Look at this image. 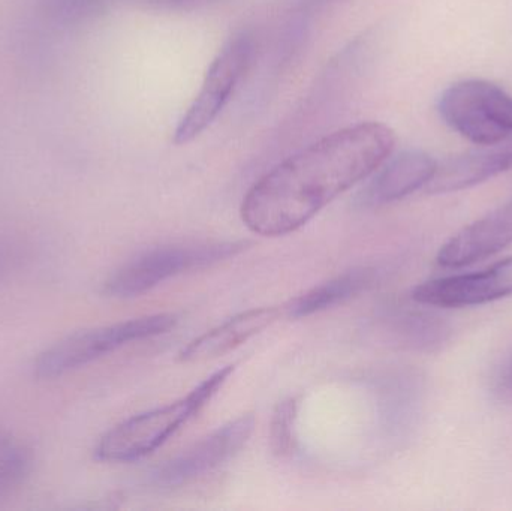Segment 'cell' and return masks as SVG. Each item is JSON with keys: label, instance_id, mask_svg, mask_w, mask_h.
<instances>
[{"label": "cell", "instance_id": "6da1fadb", "mask_svg": "<svg viewBox=\"0 0 512 511\" xmlns=\"http://www.w3.org/2000/svg\"><path fill=\"white\" fill-rule=\"evenodd\" d=\"M396 134L379 122L340 129L289 156L258 180L242 204L249 230L286 236L325 206L375 173L393 152Z\"/></svg>", "mask_w": 512, "mask_h": 511}, {"label": "cell", "instance_id": "7a4b0ae2", "mask_svg": "<svg viewBox=\"0 0 512 511\" xmlns=\"http://www.w3.org/2000/svg\"><path fill=\"white\" fill-rule=\"evenodd\" d=\"M233 372L234 366H225L179 401L137 414L114 426L96 444L95 458L110 464H125L152 455L215 398Z\"/></svg>", "mask_w": 512, "mask_h": 511}, {"label": "cell", "instance_id": "3957f363", "mask_svg": "<svg viewBox=\"0 0 512 511\" xmlns=\"http://www.w3.org/2000/svg\"><path fill=\"white\" fill-rule=\"evenodd\" d=\"M251 246L246 240L161 246L123 264L105 281L104 293L113 299H134L182 273L206 269L237 257Z\"/></svg>", "mask_w": 512, "mask_h": 511}, {"label": "cell", "instance_id": "277c9868", "mask_svg": "<svg viewBox=\"0 0 512 511\" xmlns=\"http://www.w3.org/2000/svg\"><path fill=\"white\" fill-rule=\"evenodd\" d=\"M179 323L176 314L134 318L110 326L75 332L45 348L35 360L36 377L51 380L83 368L131 342L144 341L170 332Z\"/></svg>", "mask_w": 512, "mask_h": 511}, {"label": "cell", "instance_id": "5b68a950", "mask_svg": "<svg viewBox=\"0 0 512 511\" xmlns=\"http://www.w3.org/2000/svg\"><path fill=\"white\" fill-rule=\"evenodd\" d=\"M442 120L477 146H495L512 137V96L486 80L451 84L438 102Z\"/></svg>", "mask_w": 512, "mask_h": 511}, {"label": "cell", "instance_id": "8992f818", "mask_svg": "<svg viewBox=\"0 0 512 511\" xmlns=\"http://www.w3.org/2000/svg\"><path fill=\"white\" fill-rule=\"evenodd\" d=\"M251 54V41L245 36L234 38L222 48L207 71L200 93L180 119L174 132V143L179 146L191 143L215 122L245 74Z\"/></svg>", "mask_w": 512, "mask_h": 511}, {"label": "cell", "instance_id": "52a82bcc", "mask_svg": "<svg viewBox=\"0 0 512 511\" xmlns=\"http://www.w3.org/2000/svg\"><path fill=\"white\" fill-rule=\"evenodd\" d=\"M254 414H245L189 447L171 461L156 468L152 482L159 489H177L212 473L233 459L251 438Z\"/></svg>", "mask_w": 512, "mask_h": 511}, {"label": "cell", "instance_id": "ba28073f", "mask_svg": "<svg viewBox=\"0 0 512 511\" xmlns=\"http://www.w3.org/2000/svg\"><path fill=\"white\" fill-rule=\"evenodd\" d=\"M512 296V257L486 270L445 276L423 282L412 290L418 305L459 309L486 305Z\"/></svg>", "mask_w": 512, "mask_h": 511}, {"label": "cell", "instance_id": "9c48e42d", "mask_svg": "<svg viewBox=\"0 0 512 511\" xmlns=\"http://www.w3.org/2000/svg\"><path fill=\"white\" fill-rule=\"evenodd\" d=\"M512 245V198L454 234L439 249V266L460 269Z\"/></svg>", "mask_w": 512, "mask_h": 511}, {"label": "cell", "instance_id": "30bf717a", "mask_svg": "<svg viewBox=\"0 0 512 511\" xmlns=\"http://www.w3.org/2000/svg\"><path fill=\"white\" fill-rule=\"evenodd\" d=\"M378 329L393 347L420 353L441 350L453 335L441 315L409 306H387L379 314Z\"/></svg>", "mask_w": 512, "mask_h": 511}, {"label": "cell", "instance_id": "8fae6325", "mask_svg": "<svg viewBox=\"0 0 512 511\" xmlns=\"http://www.w3.org/2000/svg\"><path fill=\"white\" fill-rule=\"evenodd\" d=\"M438 162L420 150H408L394 156L360 195L366 207L385 206L414 194L429 185L438 171Z\"/></svg>", "mask_w": 512, "mask_h": 511}, {"label": "cell", "instance_id": "7c38bea8", "mask_svg": "<svg viewBox=\"0 0 512 511\" xmlns=\"http://www.w3.org/2000/svg\"><path fill=\"white\" fill-rule=\"evenodd\" d=\"M282 315L283 308L276 306L240 312L189 342L180 351L179 360L186 363L203 362L224 356L276 323Z\"/></svg>", "mask_w": 512, "mask_h": 511}, {"label": "cell", "instance_id": "4fadbf2b", "mask_svg": "<svg viewBox=\"0 0 512 511\" xmlns=\"http://www.w3.org/2000/svg\"><path fill=\"white\" fill-rule=\"evenodd\" d=\"M468 153L438 167L426 186L429 194H451L481 185L512 170V137L495 146Z\"/></svg>", "mask_w": 512, "mask_h": 511}, {"label": "cell", "instance_id": "5bb4252c", "mask_svg": "<svg viewBox=\"0 0 512 511\" xmlns=\"http://www.w3.org/2000/svg\"><path fill=\"white\" fill-rule=\"evenodd\" d=\"M376 282H378V270L373 267L348 270L324 284L310 288L306 293L286 303L283 306V314L292 320L319 314L366 293Z\"/></svg>", "mask_w": 512, "mask_h": 511}, {"label": "cell", "instance_id": "9a60e30c", "mask_svg": "<svg viewBox=\"0 0 512 511\" xmlns=\"http://www.w3.org/2000/svg\"><path fill=\"white\" fill-rule=\"evenodd\" d=\"M421 386L411 374H394L385 378L379 389V405L385 429L402 434L411 426L420 405Z\"/></svg>", "mask_w": 512, "mask_h": 511}, {"label": "cell", "instance_id": "2e32d148", "mask_svg": "<svg viewBox=\"0 0 512 511\" xmlns=\"http://www.w3.org/2000/svg\"><path fill=\"white\" fill-rule=\"evenodd\" d=\"M297 414V399L288 398L277 404L273 417H271L270 449L279 458L291 455L294 450Z\"/></svg>", "mask_w": 512, "mask_h": 511}, {"label": "cell", "instance_id": "e0dca14e", "mask_svg": "<svg viewBox=\"0 0 512 511\" xmlns=\"http://www.w3.org/2000/svg\"><path fill=\"white\" fill-rule=\"evenodd\" d=\"M29 468V456L17 444L0 446V492L17 485Z\"/></svg>", "mask_w": 512, "mask_h": 511}, {"label": "cell", "instance_id": "ac0fdd59", "mask_svg": "<svg viewBox=\"0 0 512 511\" xmlns=\"http://www.w3.org/2000/svg\"><path fill=\"white\" fill-rule=\"evenodd\" d=\"M493 395L498 401L512 404V356L499 369L493 381Z\"/></svg>", "mask_w": 512, "mask_h": 511}]
</instances>
